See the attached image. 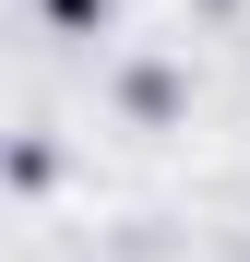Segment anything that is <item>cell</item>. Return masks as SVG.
Listing matches in <instances>:
<instances>
[{"mask_svg":"<svg viewBox=\"0 0 250 262\" xmlns=\"http://www.w3.org/2000/svg\"><path fill=\"white\" fill-rule=\"evenodd\" d=\"M119 107H131V119H167V107H179V72H167V60H131V72H119Z\"/></svg>","mask_w":250,"mask_h":262,"instance_id":"cell-1","label":"cell"},{"mask_svg":"<svg viewBox=\"0 0 250 262\" xmlns=\"http://www.w3.org/2000/svg\"><path fill=\"white\" fill-rule=\"evenodd\" d=\"M36 12H48L60 36H107V0H36Z\"/></svg>","mask_w":250,"mask_h":262,"instance_id":"cell-2","label":"cell"}]
</instances>
